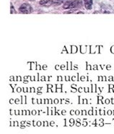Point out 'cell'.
Wrapping results in <instances>:
<instances>
[{
	"instance_id": "obj_1",
	"label": "cell",
	"mask_w": 114,
	"mask_h": 134,
	"mask_svg": "<svg viewBox=\"0 0 114 134\" xmlns=\"http://www.w3.org/2000/svg\"><path fill=\"white\" fill-rule=\"evenodd\" d=\"M82 2L81 0H69V1H67L64 5H63V8L66 9H76L78 7H80L82 6Z\"/></svg>"
},
{
	"instance_id": "obj_2",
	"label": "cell",
	"mask_w": 114,
	"mask_h": 134,
	"mask_svg": "<svg viewBox=\"0 0 114 134\" xmlns=\"http://www.w3.org/2000/svg\"><path fill=\"white\" fill-rule=\"evenodd\" d=\"M33 11V9L30 4L28 3H24L19 7V12L23 14H29Z\"/></svg>"
},
{
	"instance_id": "obj_3",
	"label": "cell",
	"mask_w": 114,
	"mask_h": 134,
	"mask_svg": "<svg viewBox=\"0 0 114 134\" xmlns=\"http://www.w3.org/2000/svg\"><path fill=\"white\" fill-rule=\"evenodd\" d=\"M39 4L41 6L48 7L53 4V0H41Z\"/></svg>"
},
{
	"instance_id": "obj_4",
	"label": "cell",
	"mask_w": 114,
	"mask_h": 134,
	"mask_svg": "<svg viewBox=\"0 0 114 134\" xmlns=\"http://www.w3.org/2000/svg\"><path fill=\"white\" fill-rule=\"evenodd\" d=\"M85 3V8L87 9H91L93 7V0H83Z\"/></svg>"
},
{
	"instance_id": "obj_5",
	"label": "cell",
	"mask_w": 114,
	"mask_h": 134,
	"mask_svg": "<svg viewBox=\"0 0 114 134\" xmlns=\"http://www.w3.org/2000/svg\"><path fill=\"white\" fill-rule=\"evenodd\" d=\"M66 0H53V4H56V5H59L61 4L64 3Z\"/></svg>"
},
{
	"instance_id": "obj_6",
	"label": "cell",
	"mask_w": 114,
	"mask_h": 134,
	"mask_svg": "<svg viewBox=\"0 0 114 134\" xmlns=\"http://www.w3.org/2000/svg\"><path fill=\"white\" fill-rule=\"evenodd\" d=\"M10 12H11V14L16 13V11H15V9H14V7H13V5H12V3H11V11H10Z\"/></svg>"
},
{
	"instance_id": "obj_7",
	"label": "cell",
	"mask_w": 114,
	"mask_h": 134,
	"mask_svg": "<svg viewBox=\"0 0 114 134\" xmlns=\"http://www.w3.org/2000/svg\"><path fill=\"white\" fill-rule=\"evenodd\" d=\"M29 1H30V2H33V1H35V0H29Z\"/></svg>"
}]
</instances>
